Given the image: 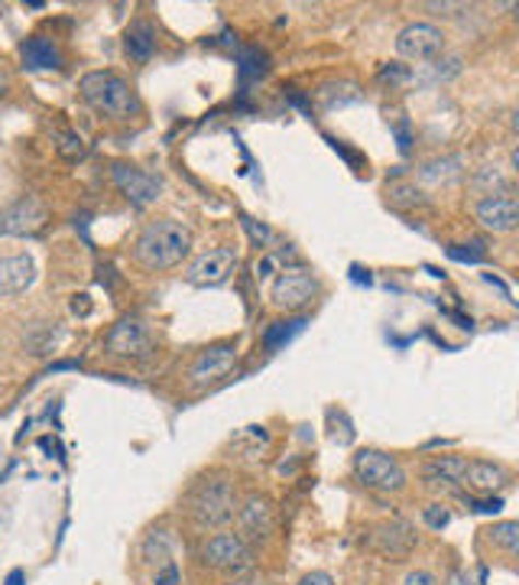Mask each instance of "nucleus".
<instances>
[{"instance_id": "1", "label": "nucleus", "mask_w": 519, "mask_h": 585, "mask_svg": "<svg viewBox=\"0 0 519 585\" xmlns=\"http://www.w3.org/2000/svg\"><path fill=\"white\" fill-rule=\"evenodd\" d=\"M188 254H192V228L175 218L150 221L134 241V261L150 274L173 271Z\"/></svg>"}, {"instance_id": "2", "label": "nucleus", "mask_w": 519, "mask_h": 585, "mask_svg": "<svg viewBox=\"0 0 519 585\" xmlns=\"http://www.w3.org/2000/svg\"><path fill=\"white\" fill-rule=\"evenodd\" d=\"M79 92L94 114L111 117V121H127L140 111V97L130 89V82L120 79L117 72H88Z\"/></svg>"}, {"instance_id": "3", "label": "nucleus", "mask_w": 519, "mask_h": 585, "mask_svg": "<svg viewBox=\"0 0 519 585\" xmlns=\"http://www.w3.org/2000/svg\"><path fill=\"white\" fill-rule=\"evenodd\" d=\"M234 487L224 475L211 479V482H201V485L192 491L188 497V514L198 527H221L234 517Z\"/></svg>"}, {"instance_id": "4", "label": "nucleus", "mask_w": 519, "mask_h": 585, "mask_svg": "<svg viewBox=\"0 0 519 585\" xmlns=\"http://www.w3.org/2000/svg\"><path fill=\"white\" fill-rule=\"evenodd\" d=\"M354 472H357V479H360L364 485L373 487V491H403V487H406L403 466H400L393 456L380 452V449H364V452H357V456H354Z\"/></svg>"}, {"instance_id": "5", "label": "nucleus", "mask_w": 519, "mask_h": 585, "mask_svg": "<svg viewBox=\"0 0 519 585\" xmlns=\"http://www.w3.org/2000/svg\"><path fill=\"white\" fill-rule=\"evenodd\" d=\"M315 292H319V280H315L312 274H305V271H299V267H289V271H282V274L273 280L269 302H273L276 309H282V312H296V309L309 306V302L315 299Z\"/></svg>"}, {"instance_id": "6", "label": "nucleus", "mask_w": 519, "mask_h": 585, "mask_svg": "<svg viewBox=\"0 0 519 585\" xmlns=\"http://www.w3.org/2000/svg\"><path fill=\"white\" fill-rule=\"evenodd\" d=\"M107 352L114 358H147L153 352V332L143 319H120L111 332H107Z\"/></svg>"}, {"instance_id": "7", "label": "nucleus", "mask_w": 519, "mask_h": 585, "mask_svg": "<svg viewBox=\"0 0 519 585\" xmlns=\"http://www.w3.org/2000/svg\"><path fill=\"white\" fill-rule=\"evenodd\" d=\"M445 49V33L435 23H410L396 33V56L410 62H429Z\"/></svg>"}, {"instance_id": "8", "label": "nucleus", "mask_w": 519, "mask_h": 585, "mask_svg": "<svg viewBox=\"0 0 519 585\" xmlns=\"http://www.w3.org/2000/svg\"><path fill=\"white\" fill-rule=\"evenodd\" d=\"M238 271V254L231 248H211L205 254H198L185 274V280L192 287H221L231 280V274Z\"/></svg>"}, {"instance_id": "9", "label": "nucleus", "mask_w": 519, "mask_h": 585, "mask_svg": "<svg viewBox=\"0 0 519 585\" xmlns=\"http://www.w3.org/2000/svg\"><path fill=\"white\" fill-rule=\"evenodd\" d=\"M205 560L208 566L221 570V573H244L251 570V547L238 537V534H218L205 543Z\"/></svg>"}, {"instance_id": "10", "label": "nucleus", "mask_w": 519, "mask_h": 585, "mask_svg": "<svg viewBox=\"0 0 519 585\" xmlns=\"http://www.w3.org/2000/svg\"><path fill=\"white\" fill-rule=\"evenodd\" d=\"M474 215H477V221H481L487 231H494V234H510V231H517L519 225L517 195L510 193L484 195V198L474 205Z\"/></svg>"}, {"instance_id": "11", "label": "nucleus", "mask_w": 519, "mask_h": 585, "mask_svg": "<svg viewBox=\"0 0 519 585\" xmlns=\"http://www.w3.org/2000/svg\"><path fill=\"white\" fill-rule=\"evenodd\" d=\"M234 365H238V345H231V342L211 345V348H205V352L195 358V365L188 368V381H192L195 388L215 385V381L228 378V371H231Z\"/></svg>"}, {"instance_id": "12", "label": "nucleus", "mask_w": 519, "mask_h": 585, "mask_svg": "<svg viewBox=\"0 0 519 585\" xmlns=\"http://www.w3.org/2000/svg\"><path fill=\"white\" fill-rule=\"evenodd\" d=\"M111 180H114V186H117L120 193L127 195V202H134L137 208H143V205H150V202H157V198H160V180H157V176H150V173H147V170H140V167L114 163Z\"/></svg>"}, {"instance_id": "13", "label": "nucleus", "mask_w": 519, "mask_h": 585, "mask_svg": "<svg viewBox=\"0 0 519 585\" xmlns=\"http://www.w3.org/2000/svg\"><path fill=\"white\" fill-rule=\"evenodd\" d=\"M46 225V205L36 195H26L0 211V234H33Z\"/></svg>"}, {"instance_id": "14", "label": "nucleus", "mask_w": 519, "mask_h": 585, "mask_svg": "<svg viewBox=\"0 0 519 585\" xmlns=\"http://www.w3.org/2000/svg\"><path fill=\"white\" fill-rule=\"evenodd\" d=\"M33 280H36V264L30 254L0 257V296H20L33 287Z\"/></svg>"}, {"instance_id": "15", "label": "nucleus", "mask_w": 519, "mask_h": 585, "mask_svg": "<svg viewBox=\"0 0 519 585\" xmlns=\"http://www.w3.org/2000/svg\"><path fill=\"white\" fill-rule=\"evenodd\" d=\"M273 524H276V514H273V504L269 497L254 494L247 497V504L241 507V527L251 540H266L273 534Z\"/></svg>"}, {"instance_id": "16", "label": "nucleus", "mask_w": 519, "mask_h": 585, "mask_svg": "<svg viewBox=\"0 0 519 585\" xmlns=\"http://www.w3.org/2000/svg\"><path fill=\"white\" fill-rule=\"evenodd\" d=\"M20 59L26 69L33 72H46V69H62V53L53 39L46 36H30L23 46H20Z\"/></svg>"}, {"instance_id": "17", "label": "nucleus", "mask_w": 519, "mask_h": 585, "mask_svg": "<svg viewBox=\"0 0 519 585\" xmlns=\"http://www.w3.org/2000/svg\"><path fill=\"white\" fill-rule=\"evenodd\" d=\"M377 547H380L387 557L400 560V557H406V553L416 547V534H413V527H410L406 520H390V524H383V527L377 530Z\"/></svg>"}, {"instance_id": "18", "label": "nucleus", "mask_w": 519, "mask_h": 585, "mask_svg": "<svg viewBox=\"0 0 519 585\" xmlns=\"http://www.w3.org/2000/svg\"><path fill=\"white\" fill-rule=\"evenodd\" d=\"M507 469L504 466H494V462H464V475L461 482L481 494H494L497 487L507 485Z\"/></svg>"}, {"instance_id": "19", "label": "nucleus", "mask_w": 519, "mask_h": 585, "mask_svg": "<svg viewBox=\"0 0 519 585\" xmlns=\"http://www.w3.org/2000/svg\"><path fill=\"white\" fill-rule=\"evenodd\" d=\"M124 49L134 62H147L157 53V30L147 20H134L124 33Z\"/></svg>"}, {"instance_id": "20", "label": "nucleus", "mask_w": 519, "mask_h": 585, "mask_svg": "<svg viewBox=\"0 0 519 585\" xmlns=\"http://www.w3.org/2000/svg\"><path fill=\"white\" fill-rule=\"evenodd\" d=\"M461 475H464V459H458V456H438L426 466V479L435 487H451L454 482H461Z\"/></svg>"}, {"instance_id": "21", "label": "nucleus", "mask_w": 519, "mask_h": 585, "mask_svg": "<svg viewBox=\"0 0 519 585\" xmlns=\"http://www.w3.org/2000/svg\"><path fill=\"white\" fill-rule=\"evenodd\" d=\"M491 540L504 550V553H510V557H517L519 553V524L517 520H504V524H497L494 530H491Z\"/></svg>"}, {"instance_id": "22", "label": "nucleus", "mask_w": 519, "mask_h": 585, "mask_svg": "<svg viewBox=\"0 0 519 585\" xmlns=\"http://www.w3.org/2000/svg\"><path fill=\"white\" fill-rule=\"evenodd\" d=\"M474 186H477V190H481L484 195L510 193V183H507V176H504L497 167H484V170L474 176Z\"/></svg>"}, {"instance_id": "23", "label": "nucleus", "mask_w": 519, "mask_h": 585, "mask_svg": "<svg viewBox=\"0 0 519 585\" xmlns=\"http://www.w3.org/2000/svg\"><path fill=\"white\" fill-rule=\"evenodd\" d=\"M302 325H305L302 319H296V322H276V325L266 332V345H269V348H279V345L289 342L296 332H302Z\"/></svg>"}, {"instance_id": "24", "label": "nucleus", "mask_w": 519, "mask_h": 585, "mask_svg": "<svg viewBox=\"0 0 519 585\" xmlns=\"http://www.w3.org/2000/svg\"><path fill=\"white\" fill-rule=\"evenodd\" d=\"M59 153L69 157V160H82L85 157V140L79 134H59Z\"/></svg>"}, {"instance_id": "25", "label": "nucleus", "mask_w": 519, "mask_h": 585, "mask_svg": "<svg viewBox=\"0 0 519 585\" xmlns=\"http://www.w3.org/2000/svg\"><path fill=\"white\" fill-rule=\"evenodd\" d=\"M182 583V576H178V566L175 563H163V566H157V573H153V585H178Z\"/></svg>"}, {"instance_id": "26", "label": "nucleus", "mask_w": 519, "mask_h": 585, "mask_svg": "<svg viewBox=\"0 0 519 585\" xmlns=\"http://www.w3.org/2000/svg\"><path fill=\"white\" fill-rule=\"evenodd\" d=\"M426 520H429V527H435V530H441L448 520H451V514L441 507V504H432V507H426Z\"/></svg>"}, {"instance_id": "27", "label": "nucleus", "mask_w": 519, "mask_h": 585, "mask_svg": "<svg viewBox=\"0 0 519 585\" xmlns=\"http://www.w3.org/2000/svg\"><path fill=\"white\" fill-rule=\"evenodd\" d=\"M403 585H438V580H435L429 570H416V573H410V576L403 580Z\"/></svg>"}, {"instance_id": "28", "label": "nucleus", "mask_w": 519, "mask_h": 585, "mask_svg": "<svg viewBox=\"0 0 519 585\" xmlns=\"http://www.w3.org/2000/svg\"><path fill=\"white\" fill-rule=\"evenodd\" d=\"M299 585H335V580L328 573H309V576H302Z\"/></svg>"}, {"instance_id": "29", "label": "nucleus", "mask_w": 519, "mask_h": 585, "mask_svg": "<svg viewBox=\"0 0 519 585\" xmlns=\"http://www.w3.org/2000/svg\"><path fill=\"white\" fill-rule=\"evenodd\" d=\"M10 92V76H7V69L0 66V97Z\"/></svg>"}, {"instance_id": "30", "label": "nucleus", "mask_w": 519, "mask_h": 585, "mask_svg": "<svg viewBox=\"0 0 519 585\" xmlns=\"http://www.w3.org/2000/svg\"><path fill=\"white\" fill-rule=\"evenodd\" d=\"M448 585H474V583H471V576H464V573H451Z\"/></svg>"}]
</instances>
